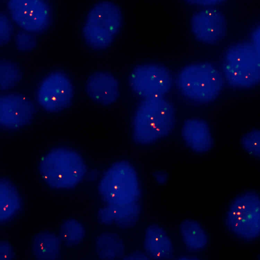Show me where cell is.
Listing matches in <instances>:
<instances>
[{"instance_id":"1","label":"cell","mask_w":260,"mask_h":260,"mask_svg":"<svg viewBox=\"0 0 260 260\" xmlns=\"http://www.w3.org/2000/svg\"><path fill=\"white\" fill-rule=\"evenodd\" d=\"M86 170L81 155L66 149L52 150L43 157L40 164L42 178L54 188L74 187L82 180Z\"/></svg>"},{"instance_id":"2","label":"cell","mask_w":260,"mask_h":260,"mask_svg":"<svg viewBox=\"0 0 260 260\" xmlns=\"http://www.w3.org/2000/svg\"><path fill=\"white\" fill-rule=\"evenodd\" d=\"M177 86L186 98L199 103L213 101L220 93L223 84L220 72L209 63L188 65L179 72Z\"/></svg>"},{"instance_id":"3","label":"cell","mask_w":260,"mask_h":260,"mask_svg":"<svg viewBox=\"0 0 260 260\" xmlns=\"http://www.w3.org/2000/svg\"><path fill=\"white\" fill-rule=\"evenodd\" d=\"M174 117L171 104L164 98L144 99L134 118V136L141 143L153 142L167 134Z\"/></svg>"},{"instance_id":"4","label":"cell","mask_w":260,"mask_h":260,"mask_svg":"<svg viewBox=\"0 0 260 260\" xmlns=\"http://www.w3.org/2000/svg\"><path fill=\"white\" fill-rule=\"evenodd\" d=\"M222 70L224 77L230 85L250 87L260 82V58L251 44H237L227 50Z\"/></svg>"},{"instance_id":"5","label":"cell","mask_w":260,"mask_h":260,"mask_svg":"<svg viewBox=\"0 0 260 260\" xmlns=\"http://www.w3.org/2000/svg\"><path fill=\"white\" fill-rule=\"evenodd\" d=\"M119 7L110 2H101L90 10L83 28L86 43L91 48L108 47L118 33L121 24Z\"/></svg>"},{"instance_id":"6","label":"cell","mask_w":260,"mask_h":260,"mask_svg":"<svg viewBox=\"0 0 260 260\" xmlns=\"http://www.w3.org/2000/svg\"><path fill=\"white\" fill-rule=\"evenodd\" d=\"M229 230L238 237L246 240L260 236V196L247 192L235 199L230 205L225 217Z\"/></svg>"},{"instance_id":"7","label":"cell","mask_w":260,"mask_h":260,"mask_svg":"<svg viewBox=\"0 0 260 260\" xmlns=\"http://www.w3.org/2000/svg\"><path fill=\"white\" fill-rule=\"evenodd\" d=\"M99 192L108 205L135 203L138 197V184L133 169L123 162L113 165L102 178Z\"/></svg>"},{"instance_id":"8","label":"cell","mask_w":260,"mask_h":260,"mask_svg":"<svg viewBox=\"0 0 260 260\" xmlns=\"http://www.w3.org/2000/svg\"><path fill=\"white\" fill-rule=\"evenodd\" d=\"M129 83L135 93L149 99L164 98L171 88L173 79L164 66L148 63L136 66L130 74Z\"/></svg>"},{"instance_id":"9","label":"cell","mask_w":260,"mask_h":260,"mask_svg":"<svg viewBox=\"0 0 260 260\" xmlns=\"http://www.w3.org/2000/svg\"><path fill=\"white\" fill-rule=\"evenodd\" d=\"M73 88L69 78L61 73H53L41 83L37 93L39 105L51 112H58L69 106Z\"/></svg>"},{"instance_id":"10","label":"cell","mask_w":260,"mask_h":260,"mask_svg":"<svg viewBox=\"0 0 260 260\" xmlns=\"http://www.w3.org/2000/svg\"><path fill=\"white\" fill-rule=\"evenodd\" d=\"M7 6L15 22L27 31H41L49 23L50 9L43 1L11 0Z\"/></svg>"},{"instance_id":"11","label":"cell","mask_w":260,"mask_h":260,"mask_svg":"<svg viewBox=\"0 0 260 260\" xmlns=\"http://www.w3.org/2000/svg\"><path fill=\"white\" fill-rule=\"evenodd\" d=\"M191 28L198 40L206 43H213L223 35L225 23L222 15L218 10L206 9L192 15Z\"/></svg>"},{"instance_id":"12","label":"cell","mask_w":260,"mask_h":260,"mask_svg":"<svg viewBox=\"0 0 260 260\" xmlns=\"http://www.w3.org/2000/svg\"><path fill=\"white\" fill-rule=\"evenodd\" d=\"M34 113V106L23 97L9 95L0 98V122L7 128H17L27 123Z\"/></svg>"},{"instance_id":"13","label":"cell","mask_w":260,"mask_h":260,"mask_svg":"<svg viewBox=\"0 0 260 260\" xmlns=\"http://www.w3.org/2000/svg\"><path fill=\"white\" fill-rule=\"evenodd\" d=\"M86 91L93 101L102 105L111 104L118 97V82L110 73H94L87 80Z\"/></svg>"},{"instance_id":"14","label":"cell","mask_w":260,"mask_h":260,"mask_svg":"<svg viewBox=\"0 0 260 260\" xmlns=\"http://www.w3.org/2000/svg\"><path fill=\"white\" fill-rule=\"evenodd\" d=\"M144 247L148 255L152 258L164 259L170 257L173 247L165 231L157 225H150L146 230Z\"/></svg>"},{"instance_id":"15","label":"cell","mask_w":260,"mask_h":260,"mask_svg":"<svg viewBox=\"0 0 260 260\" xmlns=\"http://www.w3.org/2000/svg\"><path fill=\"white\" fill-rule=\"evenodd\" d=\"M183 134L187 144L197 151H207L211 147L212 138L209 127L202 120H187L184 125Z\"/></svg>"},{"instance_id":"16","label":"cell","mask_w":260,"mask_h":260,"mask_svg":"<svg viewBox=\"0 0 260 260\" xmlns=\"http://www.w3.org/2000/svg\"><path fill=\"white\" fill-rule=\"evenodd\" d=\"M139 210L135 203L127 205H108L102 209L99 216L106 223L128 225L136 221Z\"/></svg>"},{"instance_id":"17","label":"cell","mask_w":260,"mask_h":260,"mask_svg":"<svg viewBox=\"0 0 260 260\" xmlns=\"http://www.w3.org/2000/svg\"><path fill=\"white\" fill-rule=\"evenodd\" d=\"M32 248L38 259L54 260L58 253L59 239L51 234L40 233L34 239Z\"/></svg>"},{"instance_id":"18","label":"cell","mask_w":260,"mask_h":260,"mask_svg":"<svg viewBox=\"0 0 260 260\" xmlns=\"http://www.w3.org/2000/svg\"><path fill=\"white\" fill-rule=\"evenodd\" d=\"M180 233L185 245L191 250L204 248L207 243V236L202 226L197 222L187 220L180 224Z\"/></svg>"},{"instance_id":"19","label":"cell","mask_w":260,"mask_h":260,"mask_svg":"<svg viewBox=\"0 0 260 260\" xmlns=\"http://www.w3.org/2000/svg\"><path fill=\"white\" fill-rule=\"evenodd\" d=\"M0 218L5 220L12 216L20 206V200L15 188L9 182L0 183Z\"/></svg>"},{"instance_id":"20","label":"cell","mask_w":260,"mask_h":260,"mask_svg":"<svg viewBox=\"0 0 260 260\" xmlns=\"http://www.w3.org/2000/svg\"><path fill=\"white\" fill-rule=\"evenodd\" d=\"M97 252L104 259L112 260L122 255L124 247L117 236L105 234L101 236L96 243Z\"/></svg>"},{"instance_id":"21","label":"cell","mask_w":260,"mask_h":260,"mask_svg":"<svg viewBox=\"0 0 260 260\" xmlns=\"http://www.w3.org/2000/svg\"><path fill=\"white\" fill-rule=\"evenodd\" d=\"M60 235L61 240L68 244L78 243L83 238V227L77 221L68 220L62 225Z\"/></svg>"},{"instance_id":"22","label":"cell","mask_w":260,"mask_h":260,"mask_svg":"<svg viewBox=\"0 0 260 260\" xmlns=\"http://www.w3.org/2000/svg\"><path fill=\"white\" fill-rule=\"evenodd\" d=\"M244 150L249 154L260 158V129H254L245 134L241 139Z\"/></svg>"},{"instance_id":"23","label":"cell","mask_w":260,"mask_h":260,"mask_svg":"<svg viewBox=\"0 0 260 260\" xmlns=\"http://www.w3.org/2000/svg\"><path fill=\"white\" fill-rule=\"evenodd\" d=\"M18 69L12 64L1 63L0 66V88L5 90L12 87L19 80Z\"/></svg>"},{"instance_id":"24","label":"cell","mask_w":260,"mask_h":260,"mask_svg":"<svg viewBox=\"0 0 260 260\" xmlns=\"http://www.w3.org/2000/svg\"><path fill=\"white\" fill-rule=\"evenodd\" d=\"M16 45L21 50L32 49L35 45V40L30 34L21 32L16 37Z\"/></svg>"},{"instance_id":"25","label":"cell","mask_w":260,"mask_h":260,"mask_svg":"<svg viewBox=\"0 0 260 260\" xmlns=\"http://www.w3.org/2000/svg\"><path fill=\"white\" fill-rule=\"evenodd\" d=\"M11 34V27L10 21L5 15L0 16V42L1 45L5 44L9 41Z\"/></svg>"},{"instance_id":"26","label":"cell","mask_w":260,"mask_h":260,"mask_svg":"<svg viewBox=\"0 0 260 260\" xmlns=\"http://www.w3.org/2000/svg\"><path fill=\"white\" fill-rule=\"evenodd\" d=\"M251 45L260 58V25L257 26L252 34Z\"/></svg>"},{"instance_id":"27","label":"cell","mask_w":260,"mask_h":260,"mask_svg":"<svg viewBox=\"0 0 260 260\" xmlns=\"http://www.w3.org/2000/svg\"><path fill=\"white\" fill-rule=\"evenodd\" d=\"M12 249L9 244L4 243L1 244V260H10L12 257Z\"/></svg>"},{"instance_id":"28","label":"cell","mask_w":260,"mask_h":260,"mask_svg":"<svg viewBox=\"0 0 260 260\" xmlns=\"http://www.w3.org/2000/svg\"><path fill=\"white\" fill-rule=\"evenodd\" d=\"M188 2L190 4L198 5L200 6H214L218 5L223 2L221 0H191L188 1Z\"/></svg>"},{"instance_id":"29","label":"cell","mask_w":260,"mask_h":260,"mask_svg":"<svg viewBox=\"0 0 260 260\" xmlns=\"http://www.w3.org/2000/svg\"><path fill=\"white\" fill-rule=\"evenodd\" d=\"M123 260H150L149 258L143 254H135L125 257Z\"/></svg>"},{"instance_id":"30","label":"cell","mask_w":260,"mask_h":260,"mask_svg":"<svg viewBox=\"0 0 260 260\" xmlns=\"http://www.w3.org/2000/svg\"><path fill=\"white\" fill-rule=\"evenodd\" d=\"M178 260H200V259H197V258H194L183 257V258H181Z\"/></svg>"}]
</instances>
